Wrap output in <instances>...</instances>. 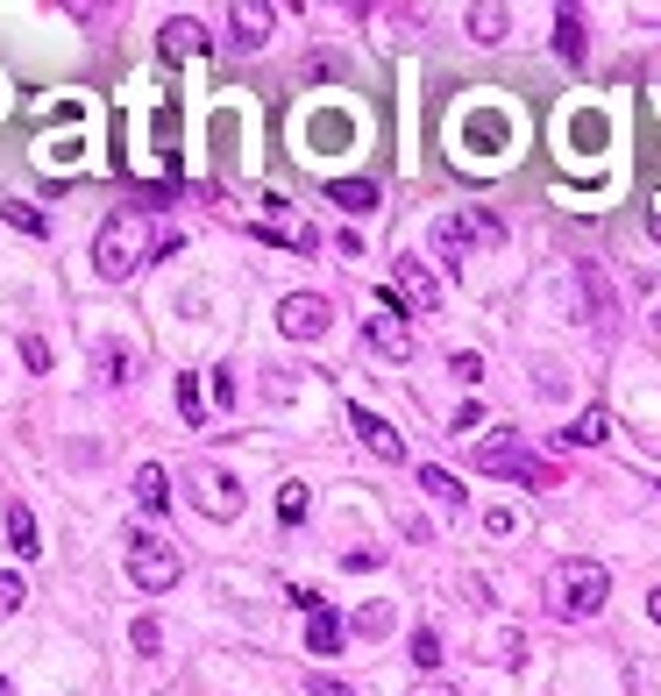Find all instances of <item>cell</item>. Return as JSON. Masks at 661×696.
I'll return each mask as SVG.
<instances>
[{"instance_id":"obj_15","label":"cell","mask_w":661,"mask_h":696,"mask_svg":"<svg viewBox=\"0 0 661 696\" xmlns=\"http://www.w3.org/2000/svg\"><path fill=\"white\" fill-rule=\"evenodd\" d=\"M135 505H143V512H164V505H171V476H164L157 462L135 469Z\"/></svg>"},{"instance_id":"obj_39","label":"cell","mask_w":661,"mask_h":696,"mask_svg":"<svg viewBox=\"0 0 661 696\" xmlns=\"http://www.w3.org/2000/svg\"><path fill=\"white\" fill-rule=\"evenodd\" d=\"M648 235H654V242H661V214H654V221H648Z\"/></svg>"},{"instance_id":"obj_7","label":"cell","mask_w":661,"mask_h":696,"mask_svg":"<svg viewBox=\"0 0 661 696\" xmlns=\"http://www.w3.org/2000/svg\"><path fill=\"white\" fill-rule=\"evenodd\" d=\"M384 306H405V313H434V306H441V284H434V270L419 263V256H399V263H392V292H384Z\"/></svg>"},{"instance_id":"obj_25","label":"cell","mask_w":661,"mask_h":696,"mask_svg":"<svg viewBox=\"0 0 661 696\" xmlns=\"http://www.w3.org/2000/svg\"><path fill=\"white\" fill-rule=\"evenodd\" d=\"M413 661H419V669H441V632H434V626L413 632Z\"/></svg>"},{"instance_id":"obj_8","label":"cell","mask_w":661,"mask_h":696,"mask_svg":"<svg viewBox=\"0 0 661 696\" xmlns=\"http://www.w3.org/2000/svg\"><path fill=\"white\" fill-rule=\"evenodd\" d=\"M278 327H284L292 341H321L327 327H335V306H327L321 292H284V299H278Z\"/></svg>"},{"instance_id":"obj_31","label":"cell","mask_w":661,"mask_h":696,"mask_svg":"<svg viewBox=\"0 0 661 696\" xmlns=\"http://www.w3.org/2000/svg\"><path fill=\"white\" fill-rule=\"evenodd\" d=\"M576 143L597 149V143H605V121H597V114H576Z\"/></svg>"},{"instance_id":"obj_36","label":"cell","mask_w":661,"mask_h":696,"mask_svg":"<svg viewBox=\"0 0 661 696\" xmlns=\"http://www.w3.org/2000/svg\"><path fill=\"white\" fill-rule=\"evenodd\" d=\"M306 689H313V696H356L349 683H335V675H313V683H306Z\"/></svg>"},{"instance_id":"obj_5","label":"cell","mask_w":661,"mask_h":696,"mask_svg":"<svg viewBox=\"0 0 661 696\" xmlns=\"http://www.w3.org/2000/svg\"><path fill=\"white\" fill-rule=\"evenodd\" d=\"M477 242H505V221L484 214V206H477V214H441L434 221V256H441V263H470Z\"/></svg>"},{"instance_id":"obj_29","label":"cell","mask_w":661,"mask_h":696,"mask_svg":"<svg viewBox=\"0 0 661 696\" xmlns=\"http://www.w3.org/2000/svg\"><path fill=\"white\" fill-rule=\"evenodd\" d=\"M356 632H370V640H378V632H392V604H370V611L356 618Z\"/></svg>"},{"instance_id":"obj_27","label":"cell","mask_w":661,"mask_h":696,"mask_svg":"<svg viewBox=\"0 0 661 696\" xmlns=\"http://www.w3.org/2000/svg\"><path fill=\"white\" fill-rule=\"evenodd\" d=\"M128 640H135V654H157V647H164V626H157V618H135Z\"/></svg>"},{"instance_id":"obj_10","label":"cell","mask_w":661,"mask_h":696,"mask_svg":"<svg viewBox=\"0 0 661 696\" xmlns=\"http://www.w3.org/2000/svg\"><path fill=\"white\" fill-rule=\"evenodd\" d=\"M264 36H270V8H257V0H243V8H228V29H221V43H228L235 57L264 50Z\"/></svg>"},{"instance_id":"obj_3","label":"cell","mask_w":661,"mask_h":696,"mask_svg":"<svg viewBox=\"0 0 661 696\" xmlns=\"http://www.w3.org/2000/svg\"><path fill=\"white\" fill-rule=\"evenodd\" d=\"M605 597H612V576L597 562H562L548 576V604H554V618H597L605 611Z\"/></svg>"},{"instance_id":"obj_33","label":"cell","mask_w":661,"mask_h":696,"mask_svg":"<svg viewBox=\"0 0 661 696\" xmlns=\"http://www.w3.org/2000/svg\"><path fill=\"white\" fill-rule=\"evenodd\" d=\"M284 597H292L299 611H327V604H321V590H306V583H292V590H284Z\"/></svg>"},{"instance_id":"obj_21","label":"cell","mask_w":661,"mask_h":696,"mask_svg":"<svg viewBox=\"0 0 661 696\" xmlns=\"http://www.w3.org/2000/svg\"><path fill=\"white\" fill-rule=\"evenodd\" d=\"M313 512V491L306 483H278V526H299Z\"/></svg>"},{"instance_id":"obj_38","label":"cell","mask_w":661,"mask_h":696,"mask_svg":"<svg viewBox=\"0 0 661 696\" xmlns=\"http://www.w3.org/2000/svg\"><path fill=\"white\" fill-rule=\"evenodd\" d=\"M648 618H654V626H661V590H648Z\"/></svg>"},{"instance_id":"obj_20","label":"cell","mask_w":661,"mask_h":696,"mask_svg":"<svg viewBox=\"0 0 661 696\" xmlns=\"http://www.w3.org/2000/svg\"><path fill=\"white\" fill-rule=\"evenodd\" d=\"M341 640H349V626H341V611H313V626H306V647H313V654H335Z\"/></svg>"},{"instance_id":"obj_4","label":"cell","mask_w":661,"mask_h":696,"mask_svg":"<svg viewBox=\"0 0 661 696\" xmlns=\"http://www.w3.org/2000/svg\"><path fill=\"white\" fill-rule=\"evenodd\" d=\"M477 469H491V476H519L527 491H554V483H562V469L540 462L519 434H491V441L477 448Z\"/></svg>"},{"instance_id":"obj_16","label":"cell","mask_w":661,"mask_h":696,"mask_svg":"<svg viewBox=\"0 0 661 696\" xmlns=\"http://www.w3.org/2000/svg\"><path fill=\"white\" fill-rule=\"evenodd\" d=\"M554 57L583 65V14L576 8H554Z\"/></svg>"},{"instance_id":"obj_13","label":"cell","mask_w":661,"mask_h":696,"mask_svg":"<svg viewBox=\"0 0 661 696\" xmlns=\"http://www.w3.org/2000/svg\"><path fill=\"white\" fill-rule=\"evenodd\" d=\"M505 135H513V121H505V114H491V108H477L470 121H462V143H470L477 157H498V149H505Z\"/></svg>"},{"instance_id":"obj_17","label":"cell","mask_w":661,"mask_h":696,"mask_svg":"<svg viewBox=\"0 0 661 696\" xmlns=\"http://www.w3.org/2000/svg\"><path fill=\"white\" fill-rule=\"evenodd\" d=\"M605 434H612V413H605V405H583V413H576V427H562V441H576V448H597Z\"/></svg>"},{"instance_id":"obj_12","label":"cell","mask_w":661,"mask_h":696,"mask_svg":"<svg viewBox=\"0 0 661 696\" xmlns=\"http://www.w3.org/2000/svg\"><path fill=\"white\" fill-rule=\"evenodd\" d=\"M206 43H214V36H206V22H200V14H171V22L157 29V50H164V57H186V50H206Z\"/></svg>"},{"instance_id":"obj_34","label":"cell","mask_w":661,"mask_h":696,"mask_svg":"<svg viewBox=\"0 0 661 696\" xmlns=\"http://www.w3.org/2000/svg\"><path fill=\"white\" fill-rule=\"evenodd\" d=\"M100 362H108V377H114V384H128V348H108Z\"/></svg>"},{"instance_id":"obj_37","label":"cell","mask_w":661,"mask_h":696,"mask_svg":"<svg viewBox=\"0 0 661 696\" xmlns=\"http://www.w3.org/2000/svg\"><path fill=\"white\" fill-rule=\"evenodd\" d=\"M405 696H456L448 683H419V689H405Z\"/></svg>"},{"instance_id":"obj_2","label":"cell","mask_w":661,"mask_h":696,"mask_svg":"<svg viewBox=\"0 0 661 696\" xmlns=\"http://www.w3.org/2000/svg\"><path fill=\"white\" fill-rule=\"evenodd\" d=\"M122 548H128V583H135V590H149V597L178 590V576H186V554H178L171 540H157L149 526H128Z\"/></svg>"},{"instance_id":"obj_1","label":"cell","mask_w":661,"mask_h":696,"mask_svg":"<svg viewBox=\"0 0 661 696\" xmlns=\"http://www.w3.org/2000/svg\"><path fill=\"white\" fill-rule=\"evenodd\" d=\"M171 249H178V228H157L149 214H135V206H128V214H114L108 228H100V242H93V270L122 284V278H135V270L149 263V256H171Z\"/></svg>"},{"instance_id":"obj_28","label":"cell","mask_w":661,"mask_h":696,"mask_svg":"<svg viewBox=\"0 0 661 696\" xmlns=\"http://www.w3.org/2000/svg\"><path fill=\"white\" fill-rule=\"evenodd\" d=\"M448 370H456L462 384H477V377H484V356H477V348H456V356H448Z\"/></svg>"},{"instance_id":"obj_23","label":"cell","mask_w":661,"mask_h":696,"mask_svg":"<svg viewBox=\"0 0 661 696\" xmlns=\"http://www.w3.org/2000/svg\"><path fill=\"white\" fill-rule=\"evenodd\" d=\"M505 29H513V14H505V8H470V36L477 43H498Z\"/></svg>"},{"instance_id":"obj_9","label":"cell","mask_w":661,"mask_h":696,"mask_svg":"<svg viewBox=\"0 0 661 696\" xmlns=\"http://www.w3.org/2000/svg\"><path fill=\"white\" fill-rule=\"evenodd\" d=\"M349 427H356V441H363L378 462H405V434L392 427V419H378L370 405H349Z\"/></svg>"},{"instance_id":"obj_22","label":"cell","mask_w":661,"mask_h":696,"mask_svg":"<svg viewBox=\"0 0 661 696\" xmlns=\"http://www.w3.org/2000/svg\"><path fill=\"white\" fill-rule=\"evenodd\" d=\"M171 391H178V413H186V427H206V405H200V384H192L186 370H171Z\"/></svg>"},{"instance_id":"obj_19","label":"cell","mask_w":661,"mask_h":696,"mask_svg":"<svg viewBox=\"0 0 661 696\" xmlns=\"http://www.w3.org/2000/svg\"><path fill=\"white\" fill-rule=\"evenodd\" d=\"M419 491H427V497H434V505H456V512H462V483H456V476H448V469H441V462H419Z\"/></svg>"},{"instance_id":"obj_26","label":"cell","mask_w":661,"mask_h":696,"mask_svg":"<svg viewBox=\"0 0 661 696\" xmlns=\"http://www.w3.org/2000/svg\"><path fill=\"white\" fill-rule=\"evenodd\" d=\"M321 79H341V57H306V65H299V86H321Z\"/></svg>"},{"instance_id":"obj_18","label":"cell","mask_w":661,"mask_h":696,"mask_svg":"<svg viewBox=\"0 0 661 696\" xmlns=\"http://www.w3.org/2000/svg\"><path fill=\"white\" fill-rule=\"evenodd\" d=\"M8 548L22 554V562H29V554H43V540H36V519H29V505H22V497L8 505Z\"/></svg>"},{"instance_id":"obj_14","label":"cell","mask_w":661,"mask_h":696,"mask_svg":"<svg viewBox=\"0 0 661 696\" xmlns=\"http://www.w3.org/2000/svg\"><path fill=\"white\" fill-rule=\"evenodd\" d=\"M327 200H335L341 214H378V206H384V192L370 186V178H335V186H327Z\"/></svg>"},{"instance_id":"obj_6","label":"cell","mask_w":661,"mask_h":696,"mask_svg":"<svg viewBox=\"0 0 661 696\" xmlns=\"http://www.w3.org/2000/svg\"><path fill=\"white\" fill-rule=\"evenodd\" d=\"M186 497L206 512V519H221V526L243 519V483H235L228 469H214V462H200V469L186 476Z\"/></svg>"},{"instance_id":"obj_32","label":"cell","mask_w":661,"mask_h":696,"mask_svg":"<svg viewBox=\"0 0 661 696\" xmlns=\"http://www.w3.org/2000/svg\"><path fill=\"white\" fill-rule=\"evenodd\" d=\"M484 534H498V540H505V534H519V519L498 505V512H484Z\"/></svg>"},{"instance_id":"obj_30","label":"cell","mask_w":661,"mask_h":696,"mask_svg":"<svg viewBox=\"0 0 661 696\" xmlns=\"http://www.w3.org/2000/svg\"><path fill=\"white\" fill-rule=\"evenodd\" d=\"M22 597H29L22 576H0V618H14V611H22Z\"/></svg>"},{"instance_id":"obj_40","label":"cell","mask_w":661,"mask_h":696,"mask_svg":"<svg viewBox=\"0 0 661 696\" xmlns=\"http://www.w3.org/2000/svg\"><path fill=\"white\" fill-rule=\"evenodd\" d=\"M0 696H8V675H0Z\"/></svg>"},{"instance_id":"obj_24","label":"cell","mask_w":661,"mask_h":696,"mask_svg":"<svg viewBox=\"0 0 661 696\" xmlns=\"http://www.w3.org/2000/svg\"><path fill=\"white\" fill-rule=\"evenodd\" d=\"M0 221H8V228H22V235H43V214L29 200H0Z\"/></svg>"},{"instance_id":"obj_11","label":"cell","mask_w":661,"mask_h":696,"mask_svg":"<svg viewBox=\"0 0 661 696\" xmlns=\"http://www.w3.org/2000/svg\"><path fill=\"white\" fill-rule=\"evenodd\" d=\"M363 341L378 348L384 362H413V321H405V313H370Z\"/></svg>"},{"instance_id":"obj_35","label":"cell","mask_w":661,"mask_h":696,"mask_svg":"<svg viewBox=\"0 0 661 696\" xmlns=\"http://www.w3.org/2000/svg\"><path fill=\"white\" fill-rule=\"evenodd\" d=\"M378 562H384L378 548H349V554H341V569H378Z\"/></svg>"}]
</instances>
